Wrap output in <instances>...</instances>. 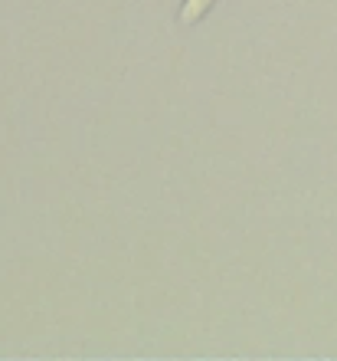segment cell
I'll return each instance as SVG.
<instances>
[{
    "mask_svg": "<svg viewBox=\"0 0 337 361\" xmlns=\"http://www.w3.org/2000/svg\"><path fill=\"white\" fill-rule=\"evenodd\" d=\"M216 0H184V7H180V23L184 27H193L197 20H203L210 10H213Z\"/></svg>",
    "mask_w": 337,
    "mask_h": 361,
    "instance_id": "1",
    "label": "cell"
}]
</instances>
